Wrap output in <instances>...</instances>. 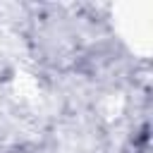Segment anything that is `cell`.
Instances as JSON below:
<instances>
[{"label":"cell","instance_id":"6da1fadb","mask_svg":"<svg viewBox=\"0 0 153 153\" xmlns=\"http://www.w3.org/2000/svg\"><path fill=\"white\" fill-rule=\"evenodd\" d=\"M41 19H43L41 36H43V38H55V31H53V26H50V22H48V14L41 17ZM67 50H74V53H76V48H74L67 38H60V41H57V53H60V57H65ZM41 53H43V57H50V55L55 53V45H53L50 41H41Z\"/></svg>","mask_w":153,"mask_h":153}]
</instances>
